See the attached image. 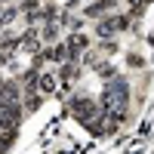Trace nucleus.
Wrapping results in <instances>:
<instances>
[{
	"mask_svg": "<svg viewBox=\"0 0 154 154\" xmlns=\"http://www.w3.org/2000/svg\"><path fill=\"white\" fill-rule=\"evenodd\" d=\"M123 62H126V68H130V71H142V68H145V56L139 53V49H130V53L123 56Z\"/></svg>",
	"mask_w": 154,
	"mask_h": 154,
	"instance_id": "6",
	"label": "nucleus"
},
{
	"mask_svg": "<svg viewBox=\"0 0 154 154\" xmlns=\"http://www.w3.org/2000/svg\"><path fill=\"white\" fill-rule=\"evenodd\" d=\"M43 102H46V96H40V93H28V96H22V108H25V117L28 114H37L43 108Z\"/></svg>",
	"mask_w": 154,
	"mask_h": 154,
	"instance_id": "4",
	"label": "nucleus"
},
{
	"mask_svg": "<svg viewBox=\"0 0 154 154\" xmlns=\"http://www.w3.org/2000/svg\"><path fill=\"white\" fill-rule=\"evenodd\" d=\"M89 68H93V71L99 74V80H102V83H105V80H111V77L117 74V68H114V65H111L108 59H102V56H99V59H96V62H93Z\"/></svg>",
	"mask_w": 154,
	"mask_h": 154,
	"instance_id": "5",
	"label": "nucleus"
},
{
	"mask_svg": "<svg viewBox=\"0 0 154 154\" xmlns=\"http://www.w3.org/2000/svg\"><path fill=\"white\" fill-rule=\"evenodd\" d=\"M46 3H62V0H46Z\"/></svg>",
	"mask_w": 154,
	"mask_h": 154,
	"instance_id": "7",
	"label": "nucleus"
},
{
	"mask_svg": "<svg viewBox=\"0 0 154 154\" xmlns=\"http://www.w3.org/2000/svg\"><path fill=\"white\" fill-rule=\"evenodd\" d=\"M37 34H40L43 46H53V43L62 40V25L59 22H43V25H37Z\"/></svg>",
	"mask_w": 154,
	"mask_h": 154,
	"instance_id": "2",
	"label": "nucleus"
},
{
	"mask_svg": "<svg viewBox=\"0 0 154 154\" xmlns=\"http://www.w3.org/2000/svg\"><path fill=\"white\" fill-rule=\"evenodd\" d=\"M16 3H22V0H16Z\"/></svg>",
	"mask_w": 154,
	"mask_h": 154,
	"instance_id": "8",
	"label": "nucleus"
},
{
	"mask_svg": "<svg viewBox=\"0 0 154 154\" xmlns=\"http://www.w3.org/2000/svg\"><path fill=\"white\" fill-rule=\"evenodd\" d=\"M68 111H71V117L80 123V126H86L89 120H96V117H102V108H99V99H93V96H86V93H71L68 99Z\"/></svg>",
	"mask_w": 154,
	"mask_h": 154,
	"instance_id": "1",
	"label": "nucleus"
},
{
	"mask_svg": "<svg viewBox=\"0 0 154 154\" xmlns=\"http://www.w3.org/2000/svg\"><path fill=\"white\" fill-rule=\"evenodd\" d=\"M56 71H40V80H37V93L40 96H53L56 93Z\"/></svg>",
	"mask_w": 154,
	"mask_h": 154,
	"instance_id": "3",
	"label": "nucleus"
}]
</instances>
